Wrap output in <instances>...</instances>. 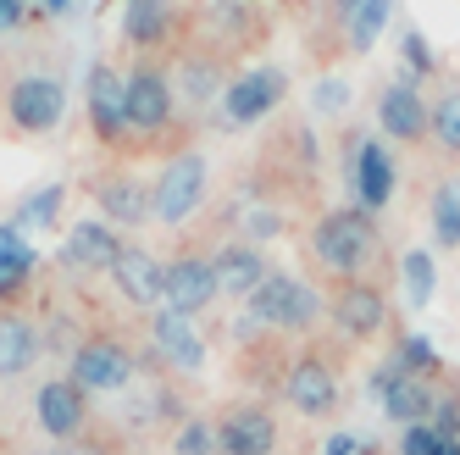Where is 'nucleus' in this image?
<instances>
[{"instance_id":"f704fd0d","label":"nucleus","mask_w":460,"mask_h":455,"mask_svg":"<svg viewBox=\"0 0 460 455\" xmlns=\"http://www.w3.org/2000/svg\"><path fill=\"white\" fill-rule=\"evenodd\" d=\"M344 101H349V94H344L339 78H333V84H316V106H322V112H339Z\"/></svg>"},{"instance_id":"a878e982","label":"nucleus","mask_w":460,"mask_h":455,"mask_svg":"<svg viewBox=\"0 0 460 455\" xmlns=\"http://www.w3.org/2000/svg\"><path fill=\"white\" fill-rule=\"evenodd\" d=\"M61 206H67V183H45V189H34L12 211V228H17V234H28V228H50L61 217Z\"/></svg>"},{"instance_id":"aec40b11","label":"nucleus","mask_w":460,"mask_h":455,"mask_svg":"<svg viewBox=\"0 0 460 455\" xmlns=\"http://www.w3.org/2000/svg\"><path fill=\"white\" fill-rule=\"evenodd\" d=\"M349 178H355V206H360V211H383V206L394 201V156H388L377 139H360V145H355Z\"/></svg>"},{"instance_id":"f3484780","label":"nucleus","mask_w":460,"mask_h":455,"mask_svg":"<svg viewBox=\"0 0 460 455\" xmlns=\"http://www.w3.org/2000/svg\"><path fill=\"white\" fill-rule=\"evenodd\" d=\"M377 122H383V134L388 139H405V145H416V139H427V122H433V106L421 101V89L416 84H388L383 94H377Z\"/></svg>"},{"instance_id":"e433bc0d","label":"nucleus","mask_w":460,"mask_h":455,"mask_svg":"<svg viewBox=\"0 0 460 455\" xmlns=\"http://www.w3.org/2000/svg\"><path fill=\"white\" fill-rule=\"evenodd\" d=\"M22 22V0H0V28H17Z\"/></svg>"},{"instance_id":"f03ea898","label":"nucleus","mask_w":460,"mask_h":455,"mask_svg":"<svg viewBox=\"0 0 460 455\" xmlns=\"http://www.w3.org/2000/svg\"><path fill=\"white\" fill-rule=\"evenodd\" d=\"M244 317L250 328H278V334H305L311 322L322 317V300L316 289L288 278V272H267V283L255 289V295L244 300Z\"/></svg>"},{"instance_id":"4c0bfd02","label":"nucleus","mask_w":460,"mask_h":455,"mask_svg":"<svg viewBox=\"0 0 460 455\" xmlns=\"http://www.w3.org/2000/svg\"><path fill=\"white\" fill-rule=\"evenodd\" d=\"M50 455H101V450H89V444H56Z\"/></svg>"},{"instance_id":"39448f33","label":"nucleus","mask_w":460,"mask_h":455,"mask_svg":"<svg viewBox=\"0 0 460 455\" xmlns=\"http://www.w3.org/2000/svg\"><path fill=\"white\" fill-rule=\"evenodd\" d=\"M84 395H117V388H128V378H134V355H128L122 339L111 334H89L78 350H73V372H67Z\"/></svg>"},{"instance_id":"9b49d317","label":"nucleus","mask_w":460,"mask_h":455,"mask_svg":"<svg viewBox=\"0 0 460 455\" xmlns=\"http://www.w3.org/2000/svg\"><path fill=\"white\" fill-rule=\"evenodd\" d=\"M89 128L106 145H117L128 134V78L111 61H94L89 67Z\"/></svg>"},{"instance_id":"c756f323","label":"nucleus","mask_w":460,"mask_h":455,"mask_svg":"<svg viewBox=\"0 0 460 455\" xmlns=\"http://www.w3.org/2000/svg\"><path fill=\"white\" fill-rule=\"evenodd\" d=\"M405 372H416V378H433L438 372V355H433V339H421V334H405L400 339V355H394Z\"/></svg>"},{"instance_id":"f8f14e48","label":"nucleus","mask_w":460,"mask_h":455,"mask_svg":"<svg viewBox=\"0 0 460 455\" xmlns=\"http://www.w3.org/2000/svg\"><path fill=\"white\" fill-rule=\"evenodd\" d=\"M150 344H155L161 361L178 367V372H200L206 367V339H200V328H194V317H183L172 306H161L150 317Z\"/></svg>"},{"instance_id":"72a5a7b5","label":"nucleus","mask_w":460,"mask_h":455,"mask_svg":"<svg viewBox=\"0 0 460 455\" xmlns=\"http://www.w3.org/2000/svg\"><path fill=\"white\" fill-rule=\"evenodd\" d=\"M405 61H411L416 73H433V50H427V40L416 34V28H411V34H405Z\"/></svg>"},{"instance_id":"0eeeda50","label":"nucleus","mask_w":460,"mask_h":455,"mask_svg":"<svg viewBox=\"0 0 460 455\" xmlns=\"http://www.w3.org/2000/svg\"><path fill=\"white\" fill-rule=\"evenodd\" d=\"M167 122H172V78L155 61H139L128 73V128L134 134H161Z\"/></svg>"},{"instance_id":"9d476101","label":"nucleus","mask_w":460,"mask_h":455,"mask_svg":"<svg viewBox=\"0 0 460 455\" xmlns=\"http://www.w3.org/2000/svg\"><path fill=\"white\" fill-rule=\"evenodd\" d=\"M333 322H339V334L344 339H377L388 328V300H383V289L367 283V278H349L339 295H333Z\"/></svg>"},{"instance_id":"2f4dec72","label":"nucleus","mask_w":460,"mask_h":455,"mask_svg":"<svg viewBox=\"0 0 460 455\" xmlns=\"http://www.w3.org/2000/svg\"><path fill=\"white\" fill-rule=\"evenodd\" d=\"M183 94L194 106H206L217 94V67H211V61H183Z\"/></svg>"},{"instance_id":"7c9ffc66","label":"nucleus","mask_w":460,"mask_h":455,"mask_svg":"<svg viewBox=\"0 0 460 455\" xmlns=\"http://www.w3.org/2000/svg\"><path fill=\"white\" fill-rule=\"evenodd\" d=\"M172 450L178 455H217V428H211V422H200V416H189L183 428L172 433Z\"/></svg>"},{"instance_id":"f257e3e1","label":"nucleus","mask_w":460,"mask_h":455,"mask_svg":"<svg viewBox=\"0 0 460 455\" xmlns=\"http://www.w3.org/2000/svg\"><path fill=\"white\" fill-rule=\"evenodd\" d=\"M311 255L333 272V278H360L372 262H377V222L372 211H360V206H339V211H327L316 228H311Z\"/></svg>"},{"instance_id":"b1692460","label":"nucleus","mask_w":460,"mask_h":455,"mask_svg":"<svg viewBox=\"0 0 460 455\" xmlns=\"http://www.w3.org/2000/svg\"><path fill=\"white\" fill-rule=\"evenodd\" d=\"M339 17H344V34H349V50H372L383 22H388V6L394 0H333Z\"/></svg>"},{"instance_id":"4468645a","label":"nucleus","mask_w":460,"mask_h":455,"mask_svg":"<svg viewBox=\"0 0 460 455\" xmlns=\"http://www.w3.org/2000/svg\"><path fill=\"white\" fill-rule=\"evenodd\" d=\"M283 89H288V78H283V67H255V73H239L234 84L222 89V112H227V122H261L278 101H283Z\"/></svg>"},{"instance_id":"20e7f679","label":"nucleus","mask_w":460,"mask_h":455,"mask_svg":"<svg viewBox=\"0 0 460 455\" xmlns=\"http://www.w3.org/2000/svg\"><path fill=\"white\" fill-rule=\"evenodd\" d=\"M372 395H377V406H383V416L394 422V428L433 422V406H438L433 378H416V372H405L400 361H383V367L372 372Z\"/></svg>"},{"instance_id":"6ab92c4d","label":"nucleus","mask_w":460,"mask_h":455,"mask_svg":"<svg viewBox=\"0 0 460 455\" xmlns=\"http://www.w3.org/2000/svg\"><path fill=\"white\" fill-rule=\"evenodd\" d=\"M211 267H217V289L222 295H234V300H250L261 283H267V255H261L250 239H234V245H222L211 255Z\"/></svg>"},{"instance_id":"c9c22d12","label":"nucleus","mask_w":460,"mask_h":455,"mask_svg":"<svg viewBox=\"0 0 460 455\" xmlns=\"http://www.w3.org/2000/svg\"><path fill=\"white\" fill-rule=\"evenodd\" d=\"M322 455H367V444H360L355 433H339V439H327V450Z\"/></svg>"},{"instance_id":"bb28decb","label":"nucleus","mask_w":460,"mask_h":455,"mask_svg":"<svg viewBox=\"0 0 460 455\" xmlns=\"http://www.w3.org/2000/svg\"><path fill=\"white\" fill-rule=\"evenodd\" d=\"M433 239L444 250H460V178H444L433 189Z\"/></svg>"},{"instance_id":"a211bd4d","label":"nucleus","mask_w":460,"mask_h":455,"mask_svg":"<svg viewBox=\"0 0 460 455\" xmlns=\"http://www.w3.org/2000/svg\"><path fill=\"white\" fill-rule=\"evenodd\" d=\"M117 255H122V239H117V228L101 222V217L73 222L67 245H61V262H67L73 272H111Z\"/></svg>"},{"instance_id":"473e14b6","label":"nucleus","mask_w":460,"mask_h":455,"mask_svg":"<svg viewBox=\"0 0 460 455\" xmlns=\"http://www.w3.org/2000/svg\"><path fill=\"white\" fill-rule=\"evenodd\" d=\"M444 450V433L433 422H416V428H400V455H438Z\"/></svg>"},{"instance_id":"cd10ccee","label":"nucleus","mask_w":460,"mask_h":455,"mask_svg":"<svg viewBox=\"0 0 460 455\" xmlns=\"http://www.w3.org/2000/svg\"><path fill=\"white\" fill-rule=\"evenodd\" d=\"M400 283H405V300L421 311V306H433V289H438V267H433V255L427 250H405V262H400Z\"/></svg>"},{"instance_id":"ddd939ff","label":"nucleus","mask_w":460,"mask_h":455,"mask_svg":"<svg viewBox=\"0 0 460 455\" xmlns=\"http://www.w3.org/2000/svg\"><path fill=\"white\" fill-rule=\"evenodd\" d=\"M217 450L222 455H272L278 450V416L267 406H234V411H222Z\"/></svg>"},{"instance_id":"7ed1b4c3","label":"nucleus","mask_w":460,"mask_h":455,"mask_svg":"<svg viewBox=\"0 0 460 455\" xmlns=\"http://www.w3.org/2000/svg\"><path fill=\"white\" fill-rule=\"evenodd\" d=\"M200 201H206V156L183 150V156H172L167 167H161V178L150 189V217L178 228V222H189L200 211Z\"/></svg>"},{"instance_id":"4be33fe9","label":"nucleus","mask_w":460,"mask_h":455,"mask_svg":"<svg viewBox=\"0 0 460 455\" xmlns=\"http://www.w3.org/2000/svg\"><path fill=\"white\" fill-rule=\"evenodd\" d=\"M40 328H34V322H28V317H0V378H22L28 367H34L40 361Z\"/></svg>"},{"instance_id":"412c9836","label":"nucleus","mask_w":460,"mask_h":455,"mask_svg":"<svg viewBox=\"0 0 460 455\" xmlns=\"http://www.w3.org/2000/svg\"><path fill=\"white\" fill-rule=\"evenodd\" d=\"M94 206L106 211L111 228H139L150 217V189L139 178H128V173H106L94 183Z\"/></svg>"},{"instance_id":"423d86ee","label":"nucleus","mask_w":460,"mask_h":455,"mask_svg":"<svg viewBox=\"0 0 460 455\" xmlns=\"http://www.w3.org/2000/svg\"><path fill=\"white\" fill-rule=\"evenodd\" d=\"M6 117H12V128H22V134H50V128L67 117V84L50 78V73L17 78L12 94H6Z\"/></svg>"},{"instance_id":"c85d7f7f","label":"nucleus","mask_w":460,"mask_h":455,"mask_svg":"<svg viewBox=\"0 0 460 455\" xmlns=\"http://www.w3.org/2000/svg\"><path fill=\"white\" fill-rule=\"evenodd\" d=\"M427 134H433L444 150H460V89H444L438 106H433V122H427Z\"/></svg>"},{"instance_id":"393cba45","label":"nucleus","mask_w":460,"mask_h":455,"mask_svg":"<svg viewBox=\"0 0 460 455\" xmlns=\"http://www.w3.org/2000/svg\"><path fill=\"white\" fill-rule=\"evenodd\" d=\"M122 40L139 45V50L167 40V0H128V12H122Z\"/></svg>"},{"instance_id":"ea45409f","label":"nucleus","mask_w":460,"mask_h":455,"mask_svg":"<svg viewBox=\"0 0 460 455\" xmlns=\"http://www.w3.org/2000/svg\"><path fill=\"white\" fill-rule=\"evenodd\" d=\"M45 6H50V12H67V6H73V0H45Z\"/></svg>"},{"instance_id":"58836bf2","label":"nucleus","mask_w":460,"mask_h":455,"mask_svg":"<svg viewBox=\"0 0 460 455\" xmlns=\"http://www.w3.org/2000/svg\"><path fill=\"white\" fill-rule=\"evenodd\" d=\"M438 455H460V439H444V450Z\"/></svg>"},{"instance_id":"5701e85b","label":"nucleus","mask_w":460,"mask_h":455,"mask_svg":"<svg viewBox=\"0 0 460 455\" xmlns=\"http://www.w3.org/2000/svg\"><path fill=\"white\" fill-rule=\"evenodd\" d=\"M34 278V245L12 222H0V300H17Z\"/></svg>"},{"instance_id":"6e6552de","label":"nucleus","mask_w":460,"mask_h":455,"mask_svg":"<svg viewBox=\"0 0 460 455\" xmlns=\"http://www.w3.org/2000/svg\"><path fill=\"white\" fill-rule=\"evenodd\" d=\"M34 416H40L45 439H56V444H73V439L89 428V395H84V388H78L73 378H50V383H40Z\"/></svg>"},{"instance_id":"1a4fd4ad","label":"nucleus","mask_w":460,"mask_h":455,"mask_svg":"<svg viewBox=\"0 0 460 455\" xmlns=\"http://www.w3.org/2000/svg\"><path fill=\"white\" fill-rule=\"evenodd\" d=\"M283 400H288V411H300V416H327L339 406V372L322 361V355H300V361L288 367V378H283Z\"/></svg>"},{"instance_id":"dca6fc26","label":"nucleus","mask_w":460,"mask_h":455,"mask_svg":"<svg viewBox=\"0 0 460 455\" xmlns=\"http://www.w3.org/2000/svg\"><path fill=\"white\" fill-rule=\"evenodd\" d=\"M111 283L122 289L128 306H161V295H167V262H155L139 245H122V255L111 262Z\"/></svg>"},{"instance_id":"2eb2a0df","label":"nucleus","mask_w":460,"mask_h":455,"mask_svg":"<svg viewBox=\"0 0 460 455\" xmlns=\"http://www.w3.org/2000/svg\"><path fill=\"white\" fill-rule=\"evenodd\" d=\"M217 295L222 289H217L211 255H178V262H167V295H161V306H172L183 317H200Z\"/></svg>"}]
</instances>
